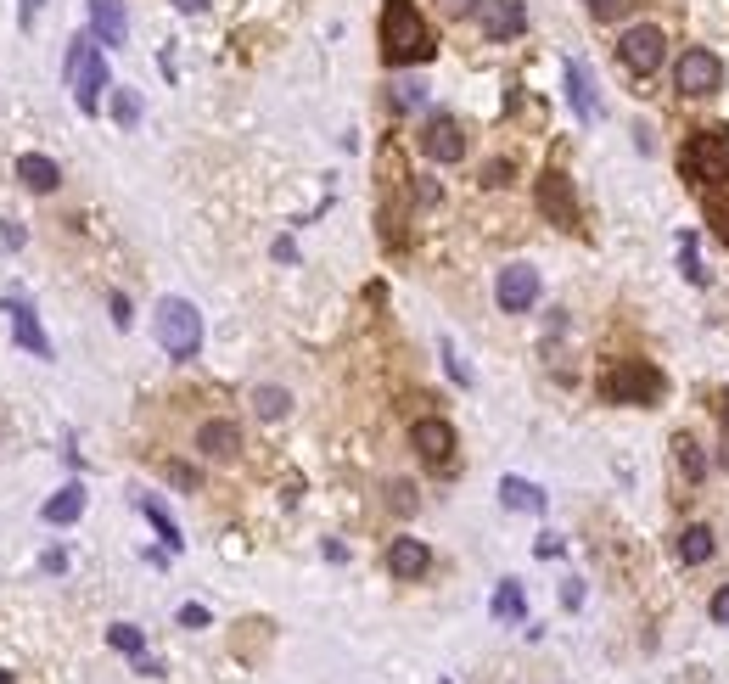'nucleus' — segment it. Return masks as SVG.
<instances>
[{
	"label": "nucleus",
	"mask_w": 729,
	"mask_h": 684,
	"mask_svg": "<svg viewBox=\"0 0 729 684\" xmlns=\"http://www.w3.org/2000/svg\"><path fill=\"white\" fill-rule=\"evenodd\" d=\"M679 270H685L690 286H707V264L696 258V236H685V242H679Z\"/></svg>",
	"instance_id": "nucleus-28"
},
{
	"label": "nucleus",
	"mask_w": 729,
	"mask_h": 684,
	"mask_svg": "<svg viewBox=\"0 0 729 684\" xmlns=\"http://www.w3.org/2000/svg\"><path fill=\"white\" fill-rule=\"evenodd\" d=\"M0 684H12V673H6V668H0Z\"/></svg>",
	"instance_id": "nucleus-39"
},
{
	"label": "nucleus",
	"mask_w": 729,
	"mask_h": 684,
	"mask_svg": "<svg viewBox=\"0 0 729 684\" xmlns=\"http://www.w3.org/2000/svg\"><path fill=\"white\" fill-rule=\"evenodd\" d=\"M410 443H415V455L427 460L438 477H449V471H455V427H449V421H438V415L415 421V427H410Z\"/></svg>",
	"instance_id": "nucleus-8"
},
{
	"label": "nucleus",
	"mask_w": 729,
	"mask_h": 684,
	"mask_svg": "<svg viewBox=\"0 0 729 684\" xmlns=\"http://www.w3.org/2000/svg\"><path fill=\"white\" fill-rule=\"evenodd\" d=\"M713 550H718V544H713V528H701V522H696V528L679 533V561H685V567H701V561H713Z\"/></svg>",
	"instance_id": "nucleus-21"
},
{
	"label": "nucleus",
	"mask_w": 729,
	"mask_h": 684,
	"mask_svg": "<svg viewBox=\"0 0 729 684\" xmlns=\"http://www.w3.org/2000/svg\"><path fill=\"white\" fill-rule=\"evenodd\" d=\"M40 6H45V0H17V23H23V29H34V17H40Z\"/></svg>",
	"instance_id": "nucleus-35"
},
{
	"label": "nucleus",
	"mask_w": 729,
	"mask_h": 684,
	"mask_svg": "<svg viewBox=\"0 0 729 684\" xmlns=\"http://www.w3.org/2000/svg\"><path fill=\"white\" fill-rule=\"evenodd\" d=\"M180 12H208V0H174Z\"/></svg>",
	"instance_id": "nucleus-38"
},
{
	"label": "nucleus",
	"mask_w": 729,
	"mask_h": 684,
	"mask_svg": "<svg viewBox=\"0 0 729 684\" xmlns=\"http://www.w3.org/2000/svg\"><path fill=\"white\" fill-rule=\"evenodd\" d=\"M113 326H118V331L129 326V298H124V292H113Z\"/></svg>",
	"instance_id": "nucleus-36"
},
{
	"label": "nucleus",
	"mask_w": 729,
	"mask_h": 684,
	"mask_svg": "<svg viewBox=\"0 0 729 684\" xmlns=\"http://www.w3.org/2000/svg\"><path fill=\"white\" fill-rule=\"evenodd\" d=\"M141 511H146V522H152V528L163 533V544H169V550H180V544H186V539H180V528H174V516L163 511L158 499H141Z\"/></svg>",
	"instance_id": "nucleus-25"
},
{
	"label": "nucleus",
	"mask_w": 729,
	"mask_h": 684,
	"mask_svg": "<svg viewBox=\"0 0 729 684\" xmlns=\"http://www.w3.org/2000/svg\"><path fill=\"white\" fill-rule=\"evenodd\" d=\"M477 6H483V0H438V12L444 17H466V12H477Z\"/></svg>",
	"instance_id": "nucleus-33"
},
{
	"label": "nucleus",
	"mask_w": 729,
	"mask_h": 684,
	"mask_svg": "<svg viewBox=\"0 0 729 684\" xmlns=\"http://www.w3.org/2000/svg\"><path fill=\"white\" fill-rule=\"evenodd\" d=\"M701 214H707V225L718 230V242L729 247V191H707V202H701Z\"/></svg>",
	"instance_id": "nucleus-24"
},
{
	"label": "nucleus",
	"mask_w": 729,
	"mask_h": 684,
	"mask_svg": "<svg viewBox=\"0 0 729 684\" xmlns=\"http://www.w3.org/2000/svg\"><path fill=\"white\" fill-rule=\"evenodd\" d=\"M62 79H68L73 101H79V113H96V107H101V90H107V57H101V40H96V34H73V40H68Z\"/></svg>",
	"instance_id": "nucleus-3"
},
{
	"label": "nucleus",
	"mask_w": 729,
	"mask_h": 684,
	"mask_svg": "<svg viewBox=\"0 0 729 684\" xmlns=\"http://www.w3.org/2000/svg\"><path fill=\"white\" fill-rule=\"evenodd\" d=\"M286 404H292V399H286L281 387H258V393H253V410L264 415V421H281V415H286Z\"/></svg>",
	"instance_id": "nucleus-27"
},
{
	"label": "nucleus",
	"mask_w": 729,
	"mask_h": 684,
	"mask_svg": "<svg viewBox=\"0 0 729 684\" xmlns=\"http://www.w3.org/2000/svg\"><path fill=\"white\" fill-rule=\"evenodd\" d=\"M180 623H186V628H208V606H197V600L180 606Z\"/></svg>",
	"instance_id": "nucleus-32"
},
{
	"label": "nucleus",
	"mask_w": 729,
	"mask_h": 684,
	"mask_svg": "<svg viewBox=\"0 0 729 684\" xmlns=\"http://www.w3.org/2000/svg\"><path fill=\"white\" fill-rule=\"evenodd\" d=\"M393 511H415V499H410V483H393Z\"/></svg>",
	"instance_id": "nucleus-37"
},
{
	"label": "nucleus",
	"mask_w": 729,
	"mask_h": 684,
	"mask_svg": "<svg viewBox=\"0 0 729 684\" xmlns=\"http://www.w3.org/2000/svg\"><path fill=\"white\" fill-rule=\"evenodd\" d=\"M113 118L124 129H135L141 124V96H135V90H113Z\"/></svg>",
	"instance_id": "nucleus-29"
},
{
	"label": "nucleus",
	"mask_w": 729,
	"mask_h": 684,
	"mask_svg": "<svg viewBox=\"0 0 729 684\" xmlns=\"http://www.w3.org/2000/svg\"><path fill=\"white\" fill-rule=\"evenodd\" d=\"M522 612H528V595H522L516 578H505V584L494 589V617H500V623H522Z\"/></svg>",
	"instance_id": "nucleus-22"
},
{
	"label": "nucleus",
	"mask_w": 729,
	"mask_h": 684,
	"mask_svg": "<svg viewBox=\"0 0 729 684\" xmlns=\"http://www.w3.org/2000/svg\"><path fill=\"white\" fill-rule=\"evenodd\" d=\"M6 309H12V337H17V348H29L34 359H51V337L40 331V314H34L23 298H12Z\"/></svg>",
	"instance_id": "nucleus-16"
},
{
	"label": "nucleus",
	"mask_w": 729,
	"mask_h": 684,
	"mask_svg": "<svg viewBox=\"0 0 729 684\" xmlns=\"http://www.w3.org/2000/svg\"><path fill=\"white\" fill-rule=\"evenodd\" d=\"M376 34H382V62L387 68H415V62H432V51H438V40H432L427 17H421L415 0H387Z\"/></svg>",
	"instance_id": "nucleus-1"
},
{
	"label": "nucleus",
	"mask_w": 729,
	"mask_h": 684,
	"mask_svg": "<svg viewBox=\"0 0 729 684\" xmlns=\"http://www.w3.org/2000/svg\"><path fill=\"white\" fill-rule=\"evenodd\" d=\"M673 460H679V477H685V483H701V477H707V449H701L690 432L673 438Z\"/></svg>",
	"instance_id": "nucleus-20"
},
{
	"label": "nucleus",
	"mask_w": 729,
	"mask_h": 684,
	"mask_svg": "<svg viewBox=\"0 0 729 684\" xmlns=\"http://www.w3.org/2000/svg\"><path fill=\"white\" fill-rule=\"evenodd\" d=\"M197 449L208 460H236V455H242V427H236V421H202V427H197Z\"/></svg>",
	"instance_id": "nucleus-15"
},
{
	"label": "nucleus",
	"mask_w": 729,
	"mask_h": 684,
	"mask_svg": "<svg viewBox=\"0 0 729 684\" xmlns=\"http://www.w3.org/2000/svg\"><path fill=\"white\" fill-rule=\"evenodd\" d=\"M477 29H483V40L505 45V40H516V34L528 29V6H522V0H483V6H477Z\"/></svg>",
	"instance_id": "nucleus-11"
},
{
	"label": "nucleus",
	"mask_w": 729,
	"mask_h": 684,
	"mask_svg": "<svg viewBox=\"0 0 729 684\" xmlns=\"http://www.w3.org/2000/svg\"><path fill=\"white\" fill-rule=\"evenodd\" d=\"M427 101V90L415 85V79H404V85H393V107H421Z\"/></svg>",
	"instance_id": "nucleus-31"
},
{
	"label": "nucleus",
	"mask_w": 729,
	"mask_h": 684,
	"mask_svg": "<svg viewBox=\"0 0 729 684\" xmlns=\"http://www.w3.org/2000/svg\"><path fill=\"white\" fill-rule=\"evenodd\" d=\"M679 174H685L696 191H724L729 186V129H696L679 152Z\"/></svg>",
	"instance_id": "nucleus-2"
},
{
	"label": "nucleus",
	"mask_w": 729,
	"mask_h": 684,
	"mask_svg": "<svg viewBox=\"0 0 729 684\" xmlns=\"http://www.w3.org/2000/svg\"><path fill=\"white\" fill-rule=\"evenodd\" d=\"M673 85H679V96H718V85H724V62H718L713 51L690 45L685 57H679V68H673Z\"/></svg>",
	"instance_id": "nucleus-7"
},
{
	"label": "nucleus",
	"mask_w": 729,
	"mask_h": 684,
	"mask_svg": "<svg viewBox=\"0 0 729 684\" xmlns=\"http://www.w3.org/2000/svg\"><path fill=\"white\" fill-rule=\"evenodd\" d=\"M707 617H713V623H729V584L713 595V606H707Z\"/></svg>",
	"instance_id": "nucleus-34"
},
{
	"label": "nucleus",
	"mask_w": 729,
	"mask_h": 684,
	"mask_svg": "<svg viewBox=\"0 0 729 684\" xmlns=\"http://www.w3.org/2000/svg\"><path fill=\"white\" fill-rule=\"evenodd\" d=\"M90 34H96L107 51L113 45L129 40V12H124V0H90Z\"/></svg>",
	"instance_id": "nucleus-14"
},
{
	"label": "nucleus",
	"mask_w": 729,
	"mask_h": 684,
	"mask_svg": "<svg viewBox=\"0 0 729 684\" xmlns=\"http://www.w3.org/2000/svg\"><path fill=\"white\" fill-rule=\"evenodd\" d=\"M617 62H623L634 79H651V73L668 62V34H662L657 23H634V29L617 40Z\"/></svg>",
	"instance_id": "nucleus-6"
},
{
	"label": "nucleus",
	"mask_w": 729,
	"mask_h": 684,
	"mask_svg": "<svg viewBox=\"0 0 729 684\" xmlns=\"http://www.w3.org/2000/svg\"><path fill=\"white\" fill-rule=\"evenodd\" d=\"M387 572L399 578V584H415V578H427V567H432V550L421 539H393L387 544Z\"/></svg>",
	"instance_id": "nucleus-13"
},
{
	"label": "nucleus",
	"mask_w": 729,
	"mask_h": 684,
	"mask_svg": "<svg viewBox=\"0 0 729 684\" xmlns=\"http://www.w3.org/2000/svg\"><path fill=\"white\" fill-rule=\"evenodd\" d=\"M17 180L45 197V191H57V186H62V169H57V163H51L45 152H23V157H17Z\"/></svg>",
	"instance_id": "nucleus-18"
},
{
	"label": "nucleus",
	"mask_w": 729,
	"mask_h": 684,
	"mask_svg": "<svg viewBox=\"0 0 729 684\" xmlns=\"http://www.w3.org/2000/svg\"><path fill=\"white\" fill-rule=\"evenodd\" d=\"M539 214L550 219V225H561V230L578 225V197H572V186H567V174L561 169L539 174Z\"/></svg>",
	"instance_id": "nucleus-12"
},
{
	"label": "nucleus",
	"mask_w": 729,
	"mask_h": 684,
	"mask_svg": "<svg viewBox=\"0 0 729 684\" xmlns=\"http://www.w3.org/2000/svg\"><path fill=\"white\" fill-rule=\"evenodd\" d=\"M45 522H51V528H68V522H79V516H85V488L79 483H68L62 488V494H51L45 499Z\"/></svg>",
	"instance_id": "nucleus-19"
},
{
	"label": "nucleus",
	"mask_w": 729,
	"mask_h": 684,
	"mask_svg": "<svg viewBox=\"0 0 729 684\" xmlns=\"http://www.w3.org/2000/svg\"><path fill=\"white\" fill-rule=\"evenodd\" d=\"M152 331H158V348L169 359H180V365L202 354V314H197V303L163 298L158 314H152Z\"/></svg>",
	"instance_id": "nucleus-4"
},
{
	"label": "nucleus",
	"mask_w": 729,
	"mask_h": 684,
	"mask_svg": "<svg viewBox=\"0 0 729 684\" xmlns=\"http://www.w3.org/2000/svg\"><path fill=\"white\" fill-rule=\"evenodd\" d=\"M494 303L505 314H528L539 303V270L533 264H505L500 281H494Z\"/></svg>",
	"instance_id": "nucleus-10"
},
{
	"label": "nucleus",
	"mask_w": 729,
	"mask_h": 684,
	"mask_svg": "<svg viewBox=\"0 0 729 684\" xmlns=\"http://www.w3.org/2000/svg\"><path fill=\"white\" fill-rule=\"evenodd\" d=\"M107 645H113V651H124V656H141L146 651V634L135 623H113V628H107Z\"/></svg>",
	"instance_id": "nucleus-26"
},
{
	"label": "nucleus",
	"mask_w": 729,
	"mask_h": 684,
	"mask_svg": "<svg viewBox=\"0 0 729 684\" xmlns=\"http://www.w3.org/2000/svg\"><path fill=\"white\" fill-rule=\"evenodd\" d=\"M500 499L511 505V511H544V494L533 483H522V477H505L500 483Z\"/></svg>",
	"instance_id": "nucleus-23"
},
{
	"label": "nucleus",
	"mask_w": 729,
	"mask_h": 684,
	"mask_svg": "<svg viewBox=\"0 0 729 684\" xmlns=\"http://www.w3.org/2000/svg\"><path fill=\"white\" fill-rule=\"evenodd\" d=\"M421 157H432V163H460V157H466V124H460L455 113H432L427 124H421Z\"/></svg>",
	"instance_id": "nucleus-9"
},
{
	"label": "nucleus",
	"mask_w": 729,
	"mask_h": 684,
	"mask_svg": "<svg viewBox=\"0 0 729 684\" xmlns=\"http://www.w3.org/2000/svg\"><path fill=\"white\" fill-rule=\"evenodd\" d=\"M589 17H601V23H612V17H629L634 12V0H584Z\"/></svg>",
	"instance_id": "nucleus-30"
},
{
	"label": "nucleus",
	"mask_w": 729,
	"mask_h": 684,
	"mask_svg": "<svg viewBox=\"0 0 729 684\" xmlns=\"http://www.w3.org/2000/svg\"><path fill=\"white\" fill-rule=\"evenodd\" d=\"M567 101H572V113L584 118V124L601 118V101H595V85H589V68L578 57H567Z\"/></svg>",
	"instance_id": "nucleus-17"
},
{
	"label": "nucleus",
	"mask_w": 729,
	"mask_h": 684,
	"mask_svg": "<svg viewBox=\"0 0 729 684\" xmlns=\"http://www.w3.org/2000/svg\"><path fill=\"white\" fill-rule=\"evenodd\" d=\"M724 421H729V404H724Z\"/></svg>",
	"instance_id": "nucleus-40"
},
{
	"label": "nucleus",
	"mask_w": 729,
	"mask_h": 684,
	"mask_svg": "<svg viewBox=\"0 0 729 684\" xmlns=\"http://www.w3.org/2000/svg\"><path fill=\"white\" fill-rule=\"evenodd\" d=\"M662 371L645 359H612L601 371V399L606 404H657L662 399Z\"/></svg>",
	"instance_id": "nucleus-5"
},
{
	"label": "nucleus",
	"mask_w": 729,
	"mask_h": 684,
	"mask_svg": "<svg viewBox=\"0 0 729 684\" xmlns=\"http://www.w3.org/2000/svg\"><path fill=\"white\" fill-rule=\"evenodd\" d=\"M438 684H449V679H438Z\"/></svg>",
	"instance_id": "nucleus-41"
}]
</instances>
